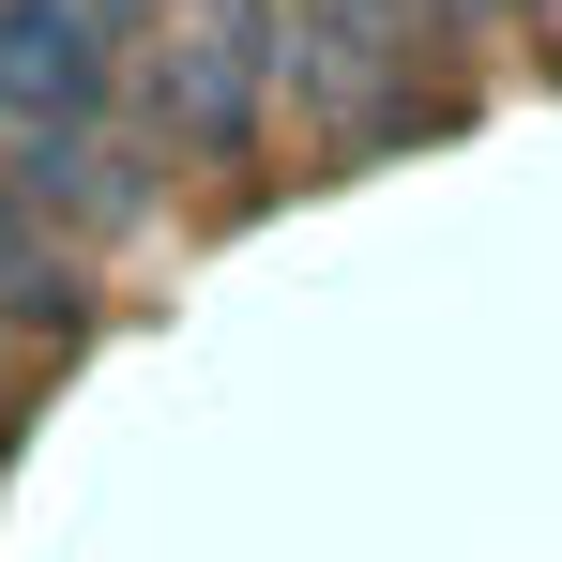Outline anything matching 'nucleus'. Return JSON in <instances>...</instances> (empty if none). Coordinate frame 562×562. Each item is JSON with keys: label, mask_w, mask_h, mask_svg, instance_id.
<instances>
[{"label": "nucleus", "mask_w": 562, "mask_h": 562, "mask_svg": "<svg viewBox=\"0 0 562 562\" xmlns=\"http://www.w3.org/2000/svg\"><path fill=\"white\" fill-rule=\"evenodd\" d=\"M289 106V15L274 0H153L137 31V122L183 168H244Z\"/></svg>", "instance_id": "obj_1"}, {"label": "nucleus", "mask_w": 562, "mask_h": 562, "mask_svg": "<svg viewBox=\"0 0 562 562\" xmlns=\"http://www.w3.org/2000/svg\"><path fill=\"white\" fill-rule=\"evenodd\" d=\"M289 15V92L319 106V137H426L441 92V0H274Z\"/></svg>", "instance_id": "obj_2"}, {"label": "nucleus", "mask_w": 562, "mask_h": 562, "mask_svg": "<svg viewBox=\"0 0 562 562\" xmlns=\"http://www.w3.org/2000/svg\"><path fill=\"white\" fill-rule=\"evenodd\" d=\"M441 15H502V31H532V15H548V0H441Z\"/></svg>", "instance_id": "obj_3"}]
</instances>
